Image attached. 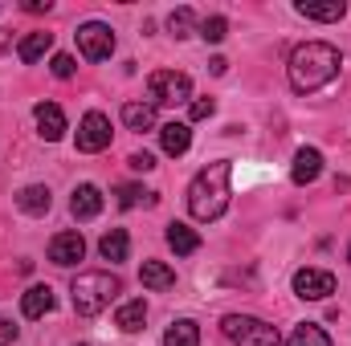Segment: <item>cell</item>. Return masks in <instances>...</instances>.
<instances>
[{
	"label": "cell",
	"instance_id": "obj_1",
	"mask_svg": "<svg viewBox=\"0 0 351 346\" xmlns=\"http://www.w3.org/2000/svg\"><path fill=\"white\" fill-rule=\"evenodd\" d=\"M339 66H343V57H339L335 45H327V41H306V45H298V49L290 53V66H286L290 90L315 94V90H323L335 74H339Z\"/></svg>",
	"mask_w": 351,
	"mask_h": 346
},
{
	"label": "cell",
	"instance_id": "obj_2",
	"mask_svg": "<svg viewBox=\"0 0 351 346\" xmlns=\"http://www.w3.org/2000/svg\"><path fill=\"white\" fill-rule=\"evenodd\" d=\"M229 179H233V163L229 159H217L204 172L192 175V183H188V212L200 224L225 216V208H229Z\"/></svg>",
	"mask_w": 351,
	"mask_h": 346
},
{
	"label": "cell",
	"instance_id": "obj_3",
	"mask_svg": "<svg viewBox=\"0 0 351 346\" xmlns=\"http://www.w3.org/2000/svg\"><path fill=\"white\" fill-rule=\"evenodd\" d=\"M119 289H123V285H119V277H114V273H78V277H74V285H70L74 314H82V318L102 314V310L114 302V293H119Z\"/></svg>",
	"mask_w": 351,
	"mask_h": 346
},
{
	"label": "cell",
	"instance_id": "obj_4",
	"mask_svg": "<svg viewBox=\"0 0 351 346\" xmlns=\"http://www.w3.org/2000/svg\"><path fill=\"white\" fill-rule=\"evenodd\" d=\"M221 330L233 346H282V334L269 322L254 318V314H229L221 322Z\"/></svg>",
	"mask_w": 351,
	"mask_h": 346
},
{
	"label": "cell",
	"instance_id": "obj_5",
	"mask_svg": "<svg viewBox=\"0 0 351 346\" xmlns=\"http://www.w3.org/2000/svg\"><path fill=\"white\" fill-rule=\"evenodd\" d=\"M147 102L152 106H180L192 102V78L180 70H156L147 78Z\"/></svg>",
	"mask_w": 351,
	"mask_h": 346
},
{
	"label": "cell",
	"instance_id": "obj_6",
	"mask_svg": "<svg viewBox=\"0 0 351 346\" xmlns=\"http://www.w3.org/2000/svg\"><path fill=\"white\" fill-rule=\"evenodd\" d=\"M74 37H78V49H82L86 62H106V57L114 53V33H110V25H102V21L78 25Z\"/></svg>",
	"mask_w": 351,
	"mask_h": 346
},
{
	"label": "cell",
	"instance_id": "obj_7",
	"mask_svg": "<svg viewBox=\"0 0 351 346\" xmlns=\"http://www.w3.org/2000/svg\"><path fill=\"white\" fill-rule=\"evenodd\" d=\"M294 293L302 297V302H323V297H331L335 293V273H327V269H298L294 273Z\"/></svg>",
	"mask_w": 351,
	"mask_h": 346
},
{
	"label": "cell",
	"instance_id": "obj_8",
	"mask_svg": "<svg viewBox=\"0 0 351 346\" xmlns=\"http://www.w3.org/2000/svg\"><path fill=\"white\" fill-rule=\"evenodd\" d=\"M106 147H110V118L98 114V110H90L86 118L78 122V151L98 155V151H106Z\"/></svg>",
	"mask_w": 351,
	"mask_h": 346
},
{
	"label": "cell",
	"instance_id": "obj_9",
	"mask_svg": "<svg viewBox=\"0 0 351 346\" xmlns=\"http://www.w3.org/2000/svg\"><path fill=\"white\" fill-rule=\"evenodd\" d=\"M82 257H86V241H82V232H58V237L49 241V261L62 265V269L78 265Z\"/></svg>",
	"mask_w": 351,
	"mask_h": 346
},
{
	"label": "cell",
	"instance_id": "obj_10",
	"mask_svg": "<svg viewBox=\"0 0 351 346\" xmlns=\"http://www.w3.org/2000/svg\"><path fill=\"white\" fill-rule=\"evenodd\" d=\"M33 118H37V131H41L45 143H58L66 135V114H62L58 102H37L33 106Z\"/></svg>",
	"mask_w": 351,
	"mask_h": 346
},
{
	"label": "cell",
	"instance_id": "obj_11",
	"mask_svg": "<svg viewBox=\"0 0 351 346\" xmlns=\"http://www.w3.org/2000/svg\"><path fill=\"white\" fill-rule=\"evenodd\" d=\"M319 175H323V151H319V147H302V151L294 155L290 179H294L298 187H306V183H315Z\"/></svg>",
	"mask_w": 351,
	"mask_h": 346
},
{
	"label": "cell",
	"instance_id": "obj_12",
	"mask_svg": "<svg viewBox=\"0 0 351 346\" xmlns=\"http://www.w3.org/2000/svg\"><path fill=\"white\" fill-rule=\"evenodd\" d=\"M70 212H74L78 220H94V216L102 212V191H98L94 183H78V187H74V200H70Z\"/></svg>",
	"mask_w": 351,
	"mask_h": 346
},
{
	"label": "cell",
	"instance_id": "obj_13",
	"mask_svg": "<svg viewBox=\"0 0 351 346\" xmlns=\"http://www.w3.org/2000/svg\"><path fill=\"white\" fill-rule=\"evenodd\" d=\"M294 12L306 16V21H339L348 12V4L343 0H298Z\"/></svg>",
	"mask_w": 351,
	"mask_h": 346
},
{
	"label": "cell",
	"instance_id": "obj_14",
	"mask_svg": "<svg viewBox=\"0 0 351 346\" xmlns=\"http://www.w3.org/2000/svg\"><path fill=\"white\" fill-rule=\"evenodd\" d=\"M53 302H58V297H53L49 285H33V289L21 293V314H25V318H45V314L53 310Z\"/></svg>",
	"mask_w": 351,
	"mask_h": 346
},
{
	"label": "cell",
	"instance_id": "obj_15",
	"mask_svg": "<svg viewBox=\"0 0 351 346\" xmlns=\"http://www.w3.org/2000/svg\"><path fill=\"white\" fill-rule=\"evenodd\" d=\"M143 322H147V302H143V297L123 302V306H119V314H114V326H119L123 334H139V330H143Z\"/></svg>",
	"mask_w": 351,
	"mask_h": 346
},
{
	"label": "cell",
	"instance_id": "obj_16",
	"mask_svg": "<svg viewBox=\"0 0 351 346\" xmlns=\"http://www.w3.org/2000/svg\"><path fill=\"white\" fill-rule=\"evenodd\" d=\"M160 147H164L168 155H184V151L192 147V127H188V122H164V127H160Z\"/></svg>",
	"mask_w": 351,
	"mask_h": 346
},
{
	"label": "cell",
	"instance_id": "obj_17",
	"mask_svg": "<svg viewBox=\"0 0 351 346\" xmlns=\"http://www.w3.org/2000/svg\"><path fill=\"white\" fill-rule=\"evenodd\" d=\"M49 49H53V33H25L21 45H16V57H21L25 66H33V62H41Z\"/></svg>",
	"mask_w": 351,
	"mask_h": 346
},
{
	"label": "cell",
	"instance_id": "obj_18",
	"mask_svg": "<svg viewBox=\"0 0 351 346\" xmlns=\"http://www.w3.org/2000/svg\"><path fill=\"white\" fill-rule=\"evenodd\" d=\"M49 187L45 183H29V187H21V196H16V208L21 212H29V216H45L49 212Z\"/></svg>",
	"mask_w": 351,
	"mask_h": 346
},
{
	"label": "cell",
	"instance_id": "obj_19",
	"mask_svg": "<svg viewBox=\"0 0 351 346\" xmlns=\"http://www.w3.org/2000/svg\"><path fill=\"white\" fill-rule=\"evenodd\" d=\"M168 249H172L176 257H192L200 249V232L176 220V224H168Z\"/></svg>",
	"mask_w": 351,
	"mask_h": 346
},
{
	"label": "cell",
	"instance_id": "obj_20",
	"mask_svg": "<svg viewBox=\"0 0 351 346\" xmlns=\"http://www.w3.org/2000/svg\"><path fill=\"white\" fill-rule=\"evenodd\" d=\"M123 122H127V131H156V106L152 102H127Z\"/></svg>",
	"mask_w": 351,
	"mask_h": 346
},
{
	"label": "cell",
	"instance_id": "obj_21",
	"mask_svg": "<svg viewBox=\"0 0 351 346\" xmlns=\"http://www.w3.org/2000/svg\"><path fill=\"white\" fill-rule=\"evenodd\" d=\"M98 253L110 261V265H119V261H127V253H131V237H127L123 228H110V232L98 241Z\"/></svg>",
	"mask_w": 351,
	"mask_h": 346
},
{
	"label": "cell",
	"instance_id": "obj_22",
	"mask_svg": "<svg viewBox=\"0 0 351 346\" xmlns=\"http://www.w3.org/2000/svg\"><path fill=\"white\" fill-rule=\"evenodd\" d=\"M164 346H200V326L192 318H180L164 330Z\"/></svg>",
	"mask_w": 351,
	"mask_h": 346
},
{
	"label": "cell",
	"instance_id": "obj_23",
	"mask_svg": "<svg viewBox=\"0 0 351 346\" xmlns=\"http://www.w3.org/2000/svg\"><path fill=\"white\" fill-rule=\"evenodd\" d=\"M139 281H143L147 289H172V285H176V273L164 265V261H143Z\"/></svg>",
	"mask_w": 351,
	"mask_h": 346
},
{
	"label": "cell",
	"instance_id": "obj_24",
	"mask_svg": "<svg viewBox=\"0 0 351 346\" xmlns=\"http://www.w3.org/2000/svg\"><path fill=\"white\" fill-rule=\"evenodd\" d=\"M286 346H331V338H327V330L323 326H315V322H302L290 338H286Z\"/></svg>",
	"mask_w": 351,
	"mask_h": 346
},
{
	"label": "cell",
	"instance_id": "obj_25",
	"mask_svg": "<svg viewBox=\"0 0 351 346\" xmlns=\"http://www.w3.org/2000/svg\"><path fill=\"white\" fill-rule=\"evenodd\" d=\"M119 204H123V208H139V204H156V196L143 191L139 183H123V187H119Z\"/></svg>",
	"mask_w": 351,
	"mask_h": 346
},
{
	"label": "cell",
	"instance_id": "obj_26",
	"mask_svg": "<svg viewBox=\"0 0 351 346\" xmlns=\"http://www.w3.org/2000/svg\"><path fill=\"white\" fill-rule=\"evenodd\" d=\"M168 29H172V37H192V29H196V12H192V8H176L172 16H168Z\"/></svg>",
	"mask_w": 351,
	"mask_h": 346
},
{
	"label": "cell",
	"instance_id": "obj_27",
	"mask_svg": "<svg viewBox=\"0 0 351 346\" xmlns=\"http://www.w3.org/2000/svg\"><path fill=\"white\" fill-rule=\"evenodd\" d=\"M225 33H229V21H225V16H204V21H200V37H204V41L217 45V41H225Z\"/></svg>",
	"mask_w": 351,
	"mask_h": 346
},
{
	"label": "cell",
	"instance_id": "obj_28",
	"mask_svg": "<svg viewBox=\"0 0 351 346\" xmlns=\"http://www.w3.org/2000/svg\"><path fill=\"white\" fill-rule=\"evenodd\" d=\"M49 70H53V78H62V82H66V78H74V70H78V66H74V57H70V53H53Z\"/></svg>",
	"mask_w": 351,
	"mask_h": 346
},
{
	"label": "cell",
	"instance_id": "obj_29",
	"mask_svg": "<svg viewBox=\"0 0 351 346\" xmlns=\"http://www.w3.org/2000/svg\"><path fill=\"white\" fill-rule=\"evenodd\" d=\"M213 110H217V102H213V98H192V102H188V118H192V122L213 118Z\"/></svg>",
	"mask_w": 351,
	"mask_h": 346
},
{
	"label": "cell",
	"instance_id": "obj_30",
	"mask_svg": "<svg viewBox=\"0 0 351 346\" xmlns=\"http://www.w3.org/2000/svg\"><path fill=\"white\" fill-rule=\"evenodd\" d=\"M127 163H131L135 172H152V168H156V155H147V151H135Z\"/></svg>",
	"mask_w": 351,
	"mask_h": 346
},
{
	"label": "cell",
	"instance_id": "obj_31",
	"mask_svg": "<svg viewBox=\"0 0 351 346\" xmlns=\"http://www.w3.org/2000/svg\"><path fill=\"white\" fill-rule=\"evenodd\" d=\"M8 343H16V326L0 318V346H8Z\"/></svg>",
	"mask_w": 351,
	"mask_h": 346
},
{
	"label": "cell",
	"instance_id": "obj_32",
	"mask_svg": "<svg viewBox=\"0 0 351 346\" xmlns=\"http://www.w3.org/2000/svg\"><path fill=\"white\" fill-rule=\"evenodd\" d=\"M49 8H53L49 0H29V4H25V12H49Z\"/></svg>",
	"mask_w": 351,
	"mask_h": 346
},
{
	"label": "cell",
	"instance_id": "obj_33",
	"mask_svg": "<svg viewBox=\"0 0 351 346\" xmlns=\"http://www.w3.org/2000/svg\"><path fill=\"white\" fill-rule=\"evenodd\" d=\"M208 70H213V74H225V70H229V62H225V57H213V62H208Z\"/></svg>",
	"mask_w": 351,
	"mask_h": 346
},
{
	"label": "cell",
	"instance_id": "obj_34",
	"mask_svg": "<svg viewBox=\"0 0 351 346\" xmlns=\"http://www.w3.org/2000/svg\"><path fill=\"white\" fill-rule=\"evenodd\" d=\"M348 261H351V249H348Z\"/></svg>",
	"mask_w": 351,
	"mask_h": 346
},
{
	"label": "cell",
	"instance_id": "obj_35",
	"mask_svg": "<svg viewBox=\"0 0 351 346\" xmlns=\"http://www.w3.org/2000/svg\"><path fill=\"white\" fill-rule=\"evenodd\" d=\"M78 346H86V343H78Z\"/></svg>",
	"mask_w": 351,
	"mask_h": 346
}]
</instances>
